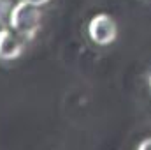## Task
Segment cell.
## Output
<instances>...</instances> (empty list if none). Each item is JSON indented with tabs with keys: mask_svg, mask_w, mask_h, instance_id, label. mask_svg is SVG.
Instances as JSON below:
<instances>
[{
	"mask_svg": "<svg viewBox=\"0 0 151 150\" xmlns=\"http://www.w3.org/2000/svg\"><path fill=\"white\" fill-rule=\"evenodd\" d=\"M25 2H28V4H32V5H37V7H42V5H46L49 0H25Z\"/></svg>",
	"mask_w": 151,
	"mask_h": 150,
	"instance_id": "cell-6",
	"label": "cell"
},
{
	"mask_svg": "<svg viewBox=\"0 0 151 150\" xmlns=\"http://www.w3.org/2000/svg\"><path fill=\"white\" fill-rule=\"evenodd\" d=\"M14 7V0H0V27L9 25V16Z\"/></svg>",
	"mask_w": 151,
	"mask_h": 150,
	"instance_id": "cell-4",
	"label": "cell"
},
{
	"mask_svg": "<svg viewBox=\"0 0 151 150\" xmlns=\"http://www.w3.org/2000/svg\"><path fill=\"white\" fill-rule=\"evenodd\" d=\"M42 25V12L37 5H32L25 0H19L14 4L11 16H9V27L25 41H32L37 36Z\"/></svg>",
	"mask_w": 151,
	"mask_h": 150,
	"instance_id": "cell-1",
	"label": "cell"
},
{
	"mask_svg": "<svg viewBox=\"0 0 151 150\" xmlns=\"http://www.w3.org/2000/svg\"><path fill=\"white\" fill-rule=\"evenodd\" d=\"M88 36L99 46L113 44L118 37V25L111 14L99 12L88 23Z\"/></svg>",
	"mask_w": 151,
	"mask_h": 150,
	"instance_id": "cell-2",
	"label": "cell"
},
{
	"mask_svg": "<svg viewBox=\"0 0 151 150\" xmlns=\"http://www.w3.org/2000/svg\"><path fill=\"white\" fill-rule=\"evenodd\" d=\"M137 150H151V138H144V140L137 145Z\"/></svg>",
	"mask_w": 151,
	"mask_h": 150,
	"instance_id": "cell-5",
	"label": "cell"
},
{
	"mask_svg": "<svg viewBox=\"0 0 151 150\" xmlns=\"http://www.w3.org/2000/svg\"><path fill=\"white\" fill-rule=\"evenodd\" d=\"M25 51L23 37L7 27H0V60H14Z\"/></svg>",
	"mask_w": 151,
	"mask_h": 150,
	"instance_id": "cell-3",
	"label": "cell"
},
{
	"mask_svg": "<svg viewBox=\"0 0 151 150\" xmlns=\"http://www.w3.org/2000/svg\"><path fill=\"white\" fill-rule=\"evenodd\" d=\"M148 85H150V90H151V73H150V76H148Z\"/></svg>",
	"mask_w": 151,
	"mask_h": 150,
	"instance_id": "cell-7",
	"label": "cell"
}]
</instances>
